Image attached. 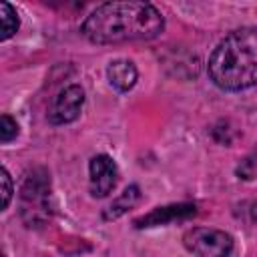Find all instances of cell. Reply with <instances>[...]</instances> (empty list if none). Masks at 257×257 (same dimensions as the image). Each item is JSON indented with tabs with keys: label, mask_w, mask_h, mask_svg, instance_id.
I'll use <instances>...</instances> for the list:
<instances>
[{
	"label": "cell",
	"mask_w": 257,
	"mask_h": 257,
	"mask_svg": "<svg viewBox=\"0 0 257 257\" xmlns=\"http://www.w3.org/2000/svg\"><path fill=\"white\" fill-rule=\"evenodd\" d=\"M165 28L163 14L149 2H106L96 6L80 26L84 38L94 44H118L151 40Z\"/></svg>",
	"instance_id": "cell-1"
},
{
	"label": "cell",
	"mask_w": 257,
	"mask_h": 257,
	"mask_svg": "<svg viewBox=\"0 0 257 257\" xmlns=\"http://www.w3.org/2000/svg\"><path fill=\"white\" fill-rule=\"evenodd\" d=\"M209 78L223 90H245L257 84V26L227 34L209 56Z\"/></svg>",
	"instance_id": "cell-2"
},
{
	"label": "cell",
	"mask_w": 257,
	"mask_h": 257,
	"mask_svg": "<svg viewBox=\"0 0 257 257\" xmlns=\"http://www.w3.org/2000/svg\"><path fill=\"white\" fill-rule=\"evenodd\" d=\"M20 215L28 227H38L50 219V179L44 169H34L24 177L20 189Z\"/></svg>",
	"instance_id": "cell-3"
},
{
	"label": "cell",
	"mask_w": 257,
	"mask_h": 257,
	"mask_svg": "<svg viewBox=\"0 0 257 257\" xmlns=\"http://www.w3.org/2000/svg\"><path fill=\"white\" fill-rule=\"evenodd\" d=\"M185 247L197 257H229L233 251V237L221 229L195 227L183 237Z\"/></svg>",
	"instance_id": "cell-4"
},
{
	"label": "cell",
	"mask_w": 257,
	"mask_h": 257,
	"mask_svg": "<svg viewBox=\"0 0 257 257\" xmlns=\"http://www.w3.org/2000/svg\"><path fill=\"white\" fill-rule=\"evenodd\" d=\"M84 104V90L78 84H70L66 88H62L56 98L50 104L48 110V120L52 124H66L78 118L80 110Z\"/></svg>",
	"instance_id": "cell-5"
},
{
	"label": "cell",
	"mask_w": 257,
	"mask_h": 257,
	"mask_svg": "<svg viewBox=\"0 0 257 257\" xmlns=\"http://www.w3.org/2000/svg\"><path fill=\"white\" fill-rule=\"evenodd\" d=\"M88 173H90V193L92 197L98 199L106 197L118 181V167L108 155L92 157L88 165Z\"/></svg>",
	"instance_id": "cell-6"
},
{
	"label": "cell",
	"mask_w": 257,
	"mask_h": 257,
	"mask_svg": "<svg viewBox=\"0 0 257 257\" xmlns=\"http://www.w3.org/2000/svg\"><path fill=\"white\" fill-rule=\"evenodd\" d=\"M197 209L191 203H177V205H167V207H157L151 213L139 217L135 221V227L143 229V227H157V225H167L171 221L177 219H187L191 215H195Z\"/></svg>",
	"instance_id": "cell-7"
},
{
	"label": "cell",
	"mask_w": 257,
	"mask_h": 257,
	"mask_svg": "<svg viewBox=\"0 0 257 257\" xmlns=\"http://www.w3.org/2000/svg\"><path fill=\"white\" fill-rule=\"evenodd\" d=\"M106 76H108V82L120 90V92H126L135 86L137 82V66L131 62V60H124V58H118V60H112L106 68Z\"/></svg>",
	"instance_id": "cell-8"
},
{
	"label": "cell",
	"mask_w": 257,
	"mask_h": 257,
	"mask_svg": "<svg viewBox=\"0 0 257 257\" xmlns=\"http://www.w3.org/2000/svg\"><path fill=\"white\" fill-rule=\"evenodd\" d=\"M139 199H141L139 187H137V185L126 187V189L122 191V195H120L116 201H112L110 207L104 211V219H116V217H120V215L126 213L131 207H135V205L139 203Z\"/></svg>",
	"instance_id": "cell-9"
},
{
	"label": "cell",
	"mask_w": 257,
	"mask_h": 257,
	"mask_svg": "<svg viewBox=\"0 0 257 257\" xmlns=\"http://www.w3.org/2000/svg\"><path fill=\"white\" fill-rule=\"evenodd\" d=\"M0 24H2L0 40H8L10 36H14L16 30H18V24H20L16 10L8 2H4V0L0 2Z\"/></svg>",
	"instance_id": "cell-10"
},
{
	"label": "cell",
	"mask_w": 257,
	"mask_h": 257,
	"mask_svg": "<svg viewBox=\"0 0 257 257\" xmlns=\"http://www.w3.org/2000/svg\"><path fill=\"white\" fill-rule=\"evenodd\" d=\"M237 177L245 181L257 179V145L251 149V153L237 165Z\"/></svg>",
	"instance_id": "cell-11"
},
{
	"label": "cell",
	"mask_w": 257,
	"mask_h": 257,
	"mask_svg": "<svg viewBox=\"0 0 257 257\" xmlns=\"http://www.w3.org/2000/svg\"><path fill=\"white\" fill-rule=\"evenodd\" d=\"M18 135V124L10 114H2L0 116V141L2 143H10L14 137Z\"/></svg>",
	"instance_id": "cell-12"
},
{
	"label": "cell",
	"mask_w": 257,
	"mask_h": 257,
	"mask_svg": "<svg viewBox=\"0 0 257 257\" xmlns=\"http://www.w3.org/2000/svg\"><path fill=\"white\" fill-rule=\"evenodd\" d=\"M2 209H6L8 207V203H10V199H12V179H10V175H8V171L2 167Z\"/></svg>",
	"instance_id": "cell-13"
}]
</instances>
